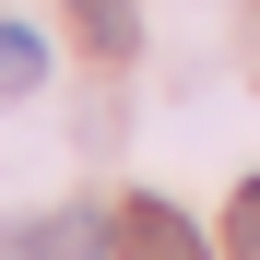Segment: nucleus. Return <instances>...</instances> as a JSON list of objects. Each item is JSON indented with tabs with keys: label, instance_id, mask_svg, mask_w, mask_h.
I'll return each instance as SVG.
<instances>
[{
	"label": "nucleus",
	"instance_id": "nucleus-4",
	"mask_svg": "<svg viewBox=\"0 0 260 260\" xmlns=\"http://www.w3.org/2000/svg\"><path fill=\"white\" fill-rule=\"evenodd\" d=\"M225 248H237V260H260V178H248V189H237V213H225Z\"/></svg>",
	"mask_w": 260,
	"mask_h": 260
},
{
	"label": "nucleus",
	"instance_id": "nucleus-1",
	"mask_svg": "<svg viewBox=\"0 0 260 260\" xmlns=\"http://www.w3.org/2000/svg\"><path fill=\"white\" fill-rule=\"evenodd\" d=\"M107 237H118V260H213L201 225H189L178 201H118V225H107Z\"/></svg>",
	"mask_w": 260,
	"mask_h": 260
},
{
	"label": "nucleus",
	"instance_id": "nucleus-2",
	"mask_svg": "<svg viewBox=\"0 0 260 260\" xmlns=\"http://www.w3.org/2000/svg\"><path fill=\"white\" fill-rule=\"evenodd\" d=\"M48 83V36L36 24H0V95H36Z\"/></svg>",
	"mask_w": 260,
	"mask_h": 260
},
{
	"label": "nucleus",
	"instance_id": "nucleus-5",
	"mask_svg": "<svg viewBox=\"0 0 260 260\" xmlns=\"http://www.w3.org/2000/svg\"><path fill=\"white\" fill-rule=\"evenodd\" d=\"M71 237H83V225H24V237H12V260H71Z\"/></svg>",
	"mask_w": 260,
	"mask_h": 260
},
{
	"label": "nucleus",
	"instance_id": "nucleus-3",
	"mask_svg": "<svg viewBox=\"0 0 260 260\" xmlns=\"http://www.w3.org/2000/svg\"><path fill=\"white\" fill-rule=\"evenodd\" d=\"M71 12H83V36H95L107 59H130V36H142V12H130V0H71Z\"/></svg>",
	"mask_w": 260,
	"mask_h": 260
}]
</instances>
